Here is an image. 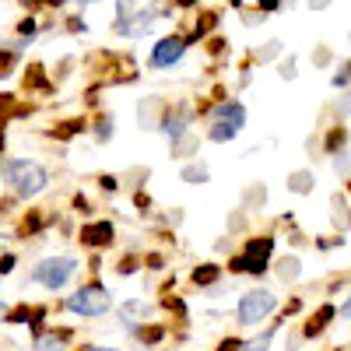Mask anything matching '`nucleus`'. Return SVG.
<instances>
[{
    "mask_svg": "<svg viewBox=\"0 0 351 351\" xmlns=\"http://www.w3.org/2000/svg\"><path fill=\"white\" fill-rule=\"evenodd\" d=\"M92 351H116V348H92Z\"/></svg>",
    "mask_w": 351,
    "mask_h": 351,
    "instance_id": "b1692460",
    "label": "nucleus"
},
{
    "mask_svg": "<svg viewBox=\"0 0 351 351\" xmlns=\"http://www.w3.org/2000/svg\"><path fill=\"white\" fill-rule=\"evenodd\" d=\"M112 299L106 295L102 285H88V288H77L74 295H67V309L77 313V316H102L109 313Z\"/></svg>",
    "mask_w": 351,
    "mask_h": 351,
    "instance_id": "20e7f679",
    "label": "nucleus"
},
{
    "mask_svg": "<svg viewBox=\"0 0 351 351\" xmlns=\"http://www.w3.org/2000/svg\"><path fill=\"white\" fill-rule=\"evenodd\" d=\"M330 316H334V306H324V309L316 313V319H313V327H306V334H319V330L327 327V319H330Z\"/></svg>",
    "mask_w": 351,
    "mask_h": 351,
    "instance_id": "ddd939ff",
    "label": "nucleus"
},
{
    "mask_svg": "<svg viewBox=\"0 0 351 351\" xmlns=\"http://www.w3.org/2000/svg\"><path fill=\"white\" fill-rule=\"evenodd\" d=\"M246 127V109L239 102H221L215 109V127H211V141H232Z\"/></svg>",
    "mask_w": 351,
    "mask_h": 351,
    "instance_id": "39448f33",
    "label": "nucleus"
},
{
    "mask_svg": "<svg viewBox=\"0 0 351 351\" xmlns=\"http://www.w3.org/2000/svg\"><path fill=\"white\" fill-rule=\"evenodd\" d=\"M183 53H186V39H180V36H169V39L155 43L152 64H155V67H172V64L183 56Z\"/></svg>",
    "mask_w": 351,
    "mask_h": 351,
    "instance_id": "6e6552de",
    "label": "nucleus"
},
{
    "mask_svg": "<svg viewBox=\"0 0 351 351\" xmlns=\"http://www.w3.org/2000/svg\"><path fill=\"white\" fill-rule=\"evenodd\" d=\"M14 267V256H0V274H8Z\"/></svg>",
    "mask_w": 351,
    "mask_h": 351,
    "instance_id": "a211bd4d",
    "label": "nucleus"
},
{
    "mask_svg": "<svg viewBox=\"0 0 351 351\" xmlns=\"http://www.w3.org/2000/svg\"><path fill=\"white\" fill-rule=\"evenodd\" d=\"M274 295L267 288H253V291H246V295L239 299V324L243 327H253V324H260L263 316H271L274 313Z\"/></svg>",
    "mask_w": 351,
    "mask_h": 351,
    "instance_id": "423d86ee",
    "label": "nucleus"
},
{
    "mask_svg": "<svg viewBox=\"0 0 351 351\" xmlns=\"http://www.w3.org/2000/svg\"><path fill=\"white\" fill-rule=\"evenodd\" d=\"M218 351H243V344H239V341H225Z\"/></svg>",
    "mask_w": 351,
    "mask_h": 351,
    "instance_id": "6ab92c4d",
    "label": "nucleus"
},
{
    "mask_svg": "<svg viewBox=\"0 0 351 351\" xmlns=\"http://www.w3.org/2000/svg\"><path fill=\"white\" fill-rule=\"evenodd\" d=\"M291 190H313V176H306V172H295V176H291Z\"/></svg>",
    "mask_w": 351,
    "mask_h": 351,
    "instance_id": "dca6fc26",
    "label": "nucleus"
},
{
    "mask_svg": "<svg viewBox=\"0 0 351 351\" xmlns=\"http://www.w3.org/2000/svg\"><path fill=\"white\" fill-rule=\"evenodd\" d=\"M112 221H92V225H84L81 228V243H88V246H106V243H112Z\"/></svg>",
    "mask_w": 351,
    "mask_h": 351,
    "instance_id": "1a4fd4ad",
    "label": "nucleus"
},
{
    "mask_svg": "<svg viewBox=\"0 0 351 351\" xmlns=\"http://www.w3.org/2000/svg\"><path fill=\"white\" fill-rule=\"evenodd\" d=\"M278 4H281V0H260V8H263V11H274Z\"/></svg>",
    "mask_w": 351,
    "mask_h": 351,
    "instance_id": "aec40b11",
    "label": "nucleus"
},
{
    "mask_svg": "<svg viewBox=\"0 0 351 351\" xmlns=\"http://www.w3.org/2000/svg\"><path fill=\"white\" fill-rule=\"evenodd\" d=\"M271 250H274L271 239H250V243H246V256H239L236 263H232V267H236V271H253V274L267 271Z\"/></svg>",
    "mask_w": 351,
    "mask_h": 351,
    "instance_id": "0eeeda50",
    "label": "nucleus"
},
{
    "mask_svg": "<svg viewBox=\"0 0 351 351\" xmlns=\"http://www.w3.org/2000/svg\"><path fill=\"white\" fill-rule=\"evenodd\" d=\"M4 180L11 183V190L18 197H36L46 190L49 176L39 162H28V158H18V162H4Z\"/></svg>",
    "mask_w": 351,
    "mask_h": 351,
    "instance_id": "f257e3e1",
    "label": "nucleus"
},
{
    "mask_svg": "<svg viewBox=\"0 0 351 351\" xmlns=\"http://www.w3.org/2000/svg\"><path fill=\"white\" fill-rule=\"evenodd\" d=\"M341 316H344V319H351V295H348V302L341 306Z\"/></svg>",
    "mask_w": 351,
    "mask_h": 351,
    "instance_id": "412c9836",
    "label": "nucleus"
},
{
    "mask_svg": "<svg viewBox=\"0 0 351 351\" xmlns=\"http://www.w3.org/2000/svg\"><path fill=\"white\" fill-rule=\"evenodd\" d=\"M116 4H120V18H116V25H127L130 18H137L123 36H141V32H148L152 21L158 18L162 0H116Z\"/></svg>",
    "mask_w": 351,
    "mask_h": 351,
    "instance_id": "f03ea898",
    "label": "nucleus"
},
{
    "mask_svg": "<svg viewBox=\"0 0 351 351\" xmlns=\"http://www.w3.org/2000/svg\"><path fill=\"white\" fill-rule=\"evenodd\" d=\"M176 4H183V8H190V4H197V0H176Z\"/></svg>",
    "mask_w": 351,
    "mask_h": 351,
    "instance_id": "5701e85b",
    "label": "nucleus"
},
{
    "mask_svg": "<svg viewBox=\"0 0 351 351\" xmlns=\"http://www.w3.org/2000/svg\"><path fill=\"white\" fill-rule=\"evenodd\" d=\"M267 344H271V334L260 337V341H253V344H243V351H267Z\"/></svg>",
    "mask_w": 351,
    "mask_h": 351,
    "instance_id": "f3484780",
    "label": "nucleus"
},
{
    "mask_svg": "<svg viewBox=\"0 0 351 351\" xmlns=\"http://www.w3.org/2000/svg\"><path fill=\"white\" fill-rule=\"evenodd\" d=\"M183 180H186V183H204V180H208V169H204V165L193 169V165H190V169L183 172Z\"/></svg>",
    "mask_w": 351,
    "mask_h": 351,
    "instance_id": "2eb2a0df",
    "label": "nucleus"
},
{
    "mask_svg": "<svg viewBox=\"0 0 351 351\" xmlns=\"http://www.w3.org/2000/svg\"><path fill=\"white\" fill-rule=\"evenodd\" d=\"M74 271H77V260L74 256H49V260H43L39 267L32 271V281H39L49 291H56V288H64L71 281Z\"/></svg>",
    "mask_w": 351,
    "mask_h": 351,
    "instance_id": "7ed1b4c3",
    "label": "nucleus"
},
{
    "mask_svg": "<svg viewBox=\"0 0 351 351\" xmlns=\"http://www.w3.org/2000/svg\"><path fill=\"white\" fill-rule=\"evenodd\" d=\"M162 130H165V134H172V137H180V134L186 130V116H165Z\"/></svg>",
    "mask_w": 351,
    "mask_h": 351,
    "instance_id": "f8f14e48",
    "label": "nucleus"
},
{
    "mask_svg": "<svg viewBox=\"0 0 351 351\" xmlns=\"http://www.w3.org/2000/svg\"><path fill=\"white\" fill-rule=\"evenodd\" d=\"M84 4H88V0H84Z\"/></svg>",
    "mask_w": 351,
    "mask_h": 351,
    "instance_id": "bb28decb",
    "label": "nucleus"
},
{
    "mask_svg": "<svg viewBox=\"0 0 351 351\" xmlns=\"http://www.w3.org/2000/svg\"><path fill=\"white\" fill-rule=\"evenodd\" d=\"M8 60H11V56H0V74H4V67H8Z\"/></svg>",
    "mask_w": 351,
    "mask_h": 351,
    "instance_id": "4be33fe9",
    "label": "nucleus"
},
{
    "mask_svg": "<svg viewBox=\"0 0 351 351\" xmlns=\"http://www.w3.org/2000/svg\"><path fill=\"white\" fill-rule=\"evenodd\" d=\"M0 316H4V306H0Z\"/></svg>",
    "mask_w": 351,
    "mask_h": 351,
    "instance_id": "a878e982",
    "label": "nucleus"
},
{
    "mask_svg": "<svg viewBox=\"0 0 351 351\" xmlns=\"http://www.w3.org/2000/svg\"><path fill=\"white\" fill-rule=\"evenodd\" d=\"M148 313H152V306H148V302H137V299L120 306V319H123V324H130V327L137 324V319H144Z\"/></svg>",
    "mask_w": 351,
    "mask_h": 351,
    "instance_id": "9d476101",
    "label": "nucleus"
},
{
    "mask_svg": "<svg viewBox=\"0 0 351 351\" xmlns=\"http://www.w3.org/2000/svg\"><path fill=\"white\" fill-rule=\"evenodd\" d=\"M64 344H67V334H49L36 341V351H64Z\"/></svg>",
    "mask_w": 351,
    "mask_h": 351,
    "instance_id": "9b49d317",
    "label": "nucleus"
},
{
    "mask_svg": "<svg viewBox=\"0 0 351 351\" xmlns=\"http://www.w3.org/2000/svg\"><path fill=\"white\" fill-rule=\"evenodd\" d=\"M215 278H218V267H215V263H204V267L193 271V281H197V285H211Z\"/></svg>",
    "mask_w": 351,
    "mask_h": 351,
    "instance_id": "4468645a",
    "label": "nucleus"
},
{
    "mask_svg": "<svg viewBox=\"0 0 351 351\" xmlns=\"http://www.w3.org/2000/svg\"><path fill=\"white\" fill-rule=\"evenodd\" d=\"M0 148H4V134H0Z\"/></svg>",
    "mask_w": 351,
    "mask_h": 351,
    "instance_id": "393cba45",
    "label": "nucleus"
}]
</instances>
